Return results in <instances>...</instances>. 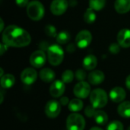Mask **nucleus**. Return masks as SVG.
<instances>
[{
	"instance_id": "nucleus-1",
	"label": "nucleus",
	"mask_w": 130,
	"mask_h": 130,
	"mask_svg": "<svg viewBox=\"0 0 130 130\" xmlns=\"http://www.w3.org/2000/svg\"><path fill=\"white\" fill-rule=\"evenodd\" d=\"M30 41L29 33L16 25L8 26L2 32V42L8 46L24 47L29 45Z\"/></svg>"
},
{
	"instance_id": "nucleus-2",
	"label": "nucleus",
	"mask_w": 130,
	"mask_h": 130,
	"mask_svg": "<svg viewBox=\"0 0 130 130\" xmlns=\"http://www.w3.org/2000/svg\"><path fill=\"white\" fill-rule=\"evenodd\" d=\"M45 13V9L43 5L37 1H31L27 6V14L28 17L33 21H40L41 20Z\"/></svg>"
},
{
	"instance_id": "nucleus-3",
	"label": "nucleus",
	"mask_w": 130,
	"mask_h": 130,
	"mask_svg": "<svg viewBox=\"0 0 130 130\" xmlns=\"http://www.w3.org/2000/svg\"><path fill=\"white\" fill-rule=\"evenodd\" d=\"M90 101L91 105L97 108L104 107L108 101V96L105 91L101 88H97L90 94Z\"/></svg>"
},
{
	"instance_id": "nucleus-4",
	"label": "nucleus",
	"mask_w": 130,
	"mask_h": 130,
	"mask_svg": "<svg viewBox=\"0 0 130 130\" xmlns=\"http://www.w3.org/2000/svg\"><path fill=\"white\" fill-rule=\"evenodd\" d=\"M47 57L49 62L52 66H59L64 59V52L61 46L57 44L50 46L47 50Z\"/></svg>"
},
{
	"instance_id": "nucleus-5",
	"label": "nucleus",
	"mask_w": 130,
	"mask_h": 130,
	"mask_svg": "<svg viewBox=\"0 0 130 130\" xmlns=\"http://www.w3.org/2000/svg\"><path fill=\"white\" fill-rule=\"evenodd\" d=\"M85 127V120L84 117L76 113H71L66 120L67 130H84Z\"/></svg>"
},
{
	"instance_id": "nucleus-6",
	"label": "nucleus",
	"mask_w": 130,
	"mask_h": 130,
	"mask_svg": "<svg viewBox=\"0 0 130 130\" xmlns=\"http://www.w3.org/2000/svg\"><path fill=\"white\" fill-rule=\"evenodd\" d=\"M92 40V35L90 31L87 30H81L75 37V43L78 47L81 49L86 48L90 45Z\"/></svg>"
},
{
	"instance_id": "nucleus-7",
	"label": "nucleus",
	"mask_w": 130,
	"mask_h": 130,
	"mask_svg": "<svg viewBox=\"0 0 130 130\" xmlns=\"http://www.w3.org/2000/svg\"><path fill=\"white\" fill-rule=\"evenodd\" d=\"M61 111V104L55 100L49 101L45 107V113L46 115L50 118L54 119L57 117Z\"/></svg>"
},
{
	"instance_id": "nucleus-8",
	"label": "nucleus",
	"mask_w": 130,
	"mask_h": 130,
	"mask_svg": "<svg viewBox=\"0 0 130 130\" xmlns=\"http://www.w3.org/2000/svg\"><path fill=\"white\" fill-rule=\"evenodd\" d=\"M46 60V56L43 50H37L30 56V63L35 68H41L44 66Z\"/></svg>"
},
{
	"instance_id": "nucleus-9",
	"label": "nucleus",
	"mask_w": 130,
	"mask_h": 130,
	"mask_svg": "<svg viewBox=\"0 0 130 130\" xmlns=\"http://www.w3.org/2000/svg\"><path fill=\"white\" fill-rule=\"evenodd\" d=\"M74 94L78 98H86L91 94V87L88 82H79L73 89Z\"/></svg>"
},
{
	"instance_id": "nucleus-10",
	"label": "nucleus",
	"mask_w": 130,
	"mask_h": 130,
	"mask_svg": "<svg viewBox=\"0 0 130 130\" xmlns=\"http://www.w3.org/2000/svg\"><path fill=\"white\" fill-rule=\"evenodd\" d=\"M37 78V72L33 68H27L21 72V82L27 85L34 84Z\"/></svg>"
},
{
	"instance_id": "nucleus-11",
	"label": "nucleus",
	"mask_w": 130,
	"mask_h": 130,
	"mask_svg": "<svg viewBox=\"0 0 130 130\" xmlns=\"http://www.w3.org/2000/svg\"><path fill=\"white\" fill-rule=\"evenodd\" d=\"M67 0H53L50 5V11L54 15H61L68 8Z\"/></svg>"
},
{
	"instance_id": "nucleus-12",
	"label": "nucleus",
	"mask_w": 130,
	"mask_h": 130,
	"mask_svg": "<svg viewBox=\"0 0 130 130\" xmlns=\"http://www.w3.org/2000/svg\"><path fill=\"white\" fill-rule=\"evenodd\" d=\"M66 86L62 81L56 80L53 82L50 88V93L53 98H59L65 92Z\"/></svg>"
},
{
	"instance_id": "nucleus-13",
	"label": "nucleus",
	"mask_w": 130,
	"mask_h": 130,
	"mask_svg": "<svg viewBox=\"0 0 130 130\" xmlns=\"http://www.w3.org/2000/svg\"><path fill=\"white\" fill-rule=\"evenodd\" d=\"M117 42L123 48L130 47V30L122 29L117 34Z\"/></svg>"
},
{
	"instance_id": "nucleus-14",
	"label": "nucleus",
	"mask_w": 130,
	"mask_h": 130,
	"mask_svg": "<svg viewBox=\"0 0 130 130\" xmlns=\"http://www.w3.org/2000/svg\"><path fill=\"white\" fill-rule=\"evenodd\" d=\"M126 96V91L123 88L115 87L110 91V98L113 102L120 103L125 100Z\"/></svg>"
},
{
	"instance_id": "nucleus-15",
	"label": "nucleus",
	"mask_w": 130,
	"mask_h": 130,
	"mask_svg": "<svg viewBox=\"0 0 130 130\" xmlns=\"http://www.w3.org/2000/svg\"><path fill=\"white\" fill-rule=\"evenodd\" d=\"M104 78L105 76L103 72L94 70L88 75V82L93 85H97L101 84L104 81Z\"/></svg>"
},
{
	"instance_id": "nucleus-16",
	"label": "nucleus",
	"mask_w": 130,
	"mask_h": 130,
	"mask_svg": "<svg viewBox=\"0 0 130 130\" xmlns=\"http://www.w3.org/2000/svg\"><path fill=\"white\" fill-rule=\"evenodd\" d=\"M114 8L119 14H126L130 11V0H116Z\"/></svg>"
},
{
	"instance_id": "nucleus-17",
	"label": "nucleus",
	"mask_w": 130,
	"mask_h": 130,
	"mask_svg": "<svg viewBox=\"0 0 130 130\" xmlns=\"http://www.w3.org/2000/svg\"><path fill=\"white\" fill-rule=\"evenodd\" d=\"M98 65V59L94 55H88L83 59V67L86 70H93Z\"/></svg>"
},
{
	"instance_id": "nucleus-18",
	"label": "nucleus",
	"mask_w": 130,
	"mask_h": 130,
	"mask_svg": "<svg viewBox=\"0 0 130 130\" xmlns=\"http://www.w3.org/2000/svg\"><path fill=\"white\" fill-rule=\"evenodd\" d=\"M55 77H56L55 72L49 68L43 69L40 72V78L44 82H46V83L51 82L54 80Z\"/></svg>"
},
{
	"instance_id": "nucleus-19",
	"label": "nucleus",
	"mask_w": 130,
	"mask_h": 130,
	"mask_svg": "<svg viewBox=\"0 0 130 130\" xmlns=\"http://www.w3.org/2000/svg\"><path fill=\"white\" fill-rule=\"evenodd\" d=\"M118 113L123 118H130V101H125L120 104L117 108Z\"/></svg>"
},
{
	"instance_id": "nucleus-20",
	"label": "nucleus",
	"mask_w": 130,
	"mask_h": 130,
	"mask_svg": "<svg viewBox=\"0 0 130 130\" xmlns=\"http://www.w3.org/2000/svg\"><path fill=\"white\" fill-rule=\"evenodd\" d=\"M15 82V78L14 75L11 74H6L1 77V86L2 88H10Z\"/></svg>"
},
{
	"instance_id": "nucleus-21",
	"label": "nucleus",
	"mask_w": 130,
	"mask_h": 130,
	"mask_svg": "<svg viewBox=\"0 0 130 130\" xmlns=\"http://www.w3.org/2000/svg\"><path fill=\"white\" fill-rule=\"evenodd\" d=\"M94 118L95 122L98 125H101V126L106 125L107 123L108 122L107 114L104 111H102V110H97Z\"/></svg>"
},
{
	"instance_id": "nucleus-22",
	"label": "nucleus",
	"mask_w": 130,
	"mask_h": 130,
	"mask_svg": "<svg viewBox=\"0 0 130 130\" xmlns=\"http://www.w3.org/2000/svg\"><path fill=\"white\" fill-rule=\"evenodd\" d=\"M83 108V102L80 99H72L69 104V109L72 112H78Z\"/></svg>"
},
{
	"instance_id": "nucleus-23",
	"label": "nucleus",
	"mask_w": 130,
	"mask_h": 130,
	"mask_svg": "<svg viewBox=\"0 0 130 130\" xmlns=\"http://www.w3.org/2000/svg\"><path fill=\"white\" fill-rule=\"evenodd\" d=\"M96 13L94 12V10L89 8H88L85 14H84V20L88 24H92L96 20Z\"/></svg>"
},
{
	"instance_id": "nucleus-24",
	"label": "nucleus",
	"mask_w": 130,
	"mask_h": 130,
	"mask_svg": "<svg viewBox=\"0 0 130 130\" xmlns=\"http://www.w3.org/2000/svg\"><path fill=\"white\" fill-rule=\"evenodd\" d=\"M106 0H89V6L94 11H101L105 6Z\"/></svg>"
},
{
	"instance_id": "nucleus-25",
	"label": "nucleus",
	"mask_w": 130,
	"mask_h": 130,
	"mask_svg": "<svg viewBox=\"0 0 130 130\" xmlns=\"http://www.w3.org/2000/svg\"><path fill=\"white\" fill-rule=\"evenodd\" d=\"M70 40V34L67 31H61L56 36V41L59 44H66Z\"/></svg>"
},
{
	"instance_id": "nucleus-26",
	"label": "nucleus",
	"mask_w": 130,
	"mask_h": 130,
	"mask_svg": "<svg viewBox=\"0 0 130 130\" xmlns=\"http://www.w3.org/2000/svg\"><path fill=\"white\" fill-rule=\"evenodd\" d=\"M74 78V73L71 70H66L62 75V81L64 83H71Z\"/></svg>"
},
{
	"instance_id": "nucleus-27",
	"label": "nucleus",
	"mask_w": 130,
	"mask_h": 130,
	"mask_svg": "<svg viewBox=\"0 0 130 130\" xmlns=\"http://www.w3.org/2000/svg\"><path fill=\"white\" fill-rule=\"evenodd\" d=\"M107 130H123V125L121 122L115 120L107 126Z\"/></svg>"
},
{
	"instance_id": "nucleus-28",
	"label": "nucleus",
	"mask_w": 130,
	"mask_h": 130,
	"mask_svg": "<svg viewBox=\"0 0 130 130\" xmlns=\"http://www.w3.org/2000/svg\"><path fill=\"white\" fill-rule=\"evenodd\" d=\"M44 31L46 33V35L51 37H56L57 36V33H56V28L51 25V24H48L45 27Z\"/></svg>"
},
{
	"instance_id": "nucleus-29",
	"label": "nucleus",
	"mask_w": 130,
	"mask_h": 130,
	"mask_svg": "<svg viewBox=\"0 0 130 130\" xmlns=\"http://www.w3.org/2000/svg\"><path fill=\"white\" fill-rule=\"evenodd\" d=\"M96 112H97L96 108L94 107L92 105L91 106H90V105L87 106L85 108V113L88 117H94Z\"/></svg>"
},
{
	"instance_id": "nucleus-30",
	"label": "nucleus",
	"mask_w": 130,
	"mask_h": 130,
	"mask_svg": "<svg viewBox=\"0 0 130 130\" xmlns=\"http://www.w3.org/2000/svg\"><path fill=\"white\" fill-rule=\"evenodd\" d=\"M75 77H76L77 80L82 82L86 78V72L83 69H78L75 72Z\"/></svg>"
},
{
	"instance_id": "nucleus-31",
	"label": "nucleus",
	"mask_w": 130,
	"mask_h": 130,
	"mask_svg": "<svg viewBox=\"0 0 130 130\" xmlns=\"http://www.w3.org/2000/svg\"><path fill=\"white\" fill-rule=\"evenodd\" d=\"M120 44L118 43V44H117V43H112L110 46V47H109V50L112 53H113V54H117V53H118L119 52H120Z\"/></svg>"
},
{
	"instance_id": "nucleus-32",
	"label": "nucleus",
	"mask_w": 130,
	"mask_h": 130,
	"mask_svg": "<svg viewBox=\"0 0 130 130\" xmlns=\"http://www.w3.org/2000/svg\"><path fill=\"white\" fill-rule=\"evenodd\" d=\"M15 2H16V5L19 7H25V6H27L28 4L30 3L29 2V0H15Z\"/></svg>"
},
{
	"instance_id": "nucleus-33",
	"label": "nucleus",
	"mask_w": 130,
	"mask_h": 130,
	"mask_svg": "<svg viewBox=\"0 0 130 130\" xmlns=\"http://www.w3.org/2000/svg\"><path fill=\"white\" fill-rule=\"evenodd\" d=\"M8 46H7V45H6L5 43H4L3 42L1 43V45H0V53H1V55H3V54H4V53L7 50Z\"/></svg>"
},
{
	"instance_id": "nucleus-34",
	"label": "nucleus",
	"mask_w": 130,
	"mask_h": 130,
	"mask_svg": "<svg viewBox=\"0 0 130 130\" xmlns=\"http://www.w3.org/2000/svg\"><path fill=\"white\" fill-rule=\"evenodd\" d=\"M59 103H60L61 105H62V106H66L68 104H69V98H66V97H62V98H61Z\"/></svg>"
},
{
	"instance_id": "nucleus-35",
	"label": "nucleus",
	"mask_w": 130,
	"mask_h": 130,
	"mask_svg": "<svg viewBox=\"0 0 130 130\" xmlns=\"http://www.w3.org/2000/svg\"><path fill=\"white\" fill-rule=\"evenodd\" d=\"M75 46L73 45V44H69V46H68V47H67V50L69 51V52H70V53H72V52H73V51H75Z\"/></svg>"
},
{
	"instance_id": "nucleus-36",
	"label": "nucleus",
	"mask_w": 130,
	"mask_h": 130,
	"mask_svg": "<svg viewBox=\"0 0 130 130\" xmlns=\"http://www.w3.org/2000/svg\"><path fill=\"white\" fill-rule=\"evenodd\" d=\"M126 85L127 88L130 90V75L126 79Z\"/></svg>"
},
{
	"instance_id": "nucleus-37",
	"label": "nucleus",
	"mask_w": 130,
	"mask_h": 130,
	"mask_svg": "<svg viewBox=\"0 0 130 130\" xmlns=\"http://www.w3.org/2000/svg\"><path fill=\"white\" fill-rule=\"evenodd\" d=\"M0 21H1V27H0V31H3L4 30V22L2 18H0Z\"/></svg>"
},
{
	"instance_id": "nucleus-38",
	"label": "nucleus",
	"mask_w": 130,
	"mask_h": 130,
	"mask_svg": "<svg viewBox=\"0 0 130 130\" xmlns=\"http://www.w3.org/2000/svg\"><path fill=\"white\" fill-rule=\"evenodd\" d=\"M90 130H103L102 129L99 128V127H92Z\"/></svg>"
},
{
	"instance_id": "nucleus-39",
	"label": "nucleus",
	"mask_w": 130,
	"mask_h": 130,
	"mask_svg": "<svg viewBox=\"0 0 130 130\" xmlns=\"http://www.w3.org/2000/svg\"><path fill=\"white\" fill-rule=\"evenodd\" d=\"M3 92H2V91H1V104L2 103V101H3Z\"/></svg>"
},
{
	"instance_id": "nucleus-40",
	"label": "nucleus",
	"mask_w": 130,
	"mask_h": 130,
	"mask_svg": "<svg viewBox=\"0 0 130 130\" xmlns=\"http://www.w3.org/2000/svg\"><path fill=\"white\" fill-rule=\"evenodd\" d=\"M0 70H1V74H0V75H1V77H2V76H3V69L1 68Z\"/></svg>"
},
{
	"instance_id": "nucleus-41",
	"label": "nucleus",
	"mask_w": 130,
	"mask_h": 130,
	"mask_svg": "<svg viewBox=\"0 0 130 130\" xmlns=\"http://www.w3.org/2000/svg\"><path fill=\"white\" fill-rule=\"evenodd\" d=\"M127 130H130V126L128 128V129H127Z\"/></svg>"
}]
</instances>
